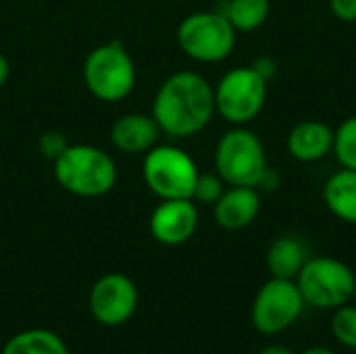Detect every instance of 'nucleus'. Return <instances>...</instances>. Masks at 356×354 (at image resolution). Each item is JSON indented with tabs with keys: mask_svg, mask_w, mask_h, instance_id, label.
Masks as SVG:
<instances>
[{
	"mask_svg": "<svg viewBox=\"0 0 356 354\" xmlns=\"http://www.w3.org/2000/svg\"><path fill=\"white\" fill-rule=\"evenodd\" d=\"M138 309V288L123 273H106L92 286L90 311L102 325L125 323Z\"/></svg>",
	"mask_w": 356,
	"mask_h": 354,
	"instance_id": "nucleus-10",
	"label": "nucleus"
},
{
	"mask_svg": "<svg viewBox=\"0 0 356 354\" xmlns=\"http://www.w3.org/2000/svg\"><path fill=\"white\" fill-rule=\"evenodd\" d=\"M150 234L165 246L188 242L198 227V207L192 198L161 200L150 215Z\"/></svg>",
	"mask_w": 356,
	"mask_h": 354,
	"instance_id": "nucleus-11",
	"label": "nucleus"
},
{
	"mask_svg": "<svg viewBox=\"0 0 356 354\" xmlns=\"http://www.w3.org/2000/svg\"><path fill=\"white\" fill-rule=\"evenodd\" d=\"M259 354H296L292 348L288 346H282V344H271V346H265Z\"/></svg>",
	"mask_w": 356,
	"mask_h": 354,
	"instance_id": "nucleus-26",
	"label": "nucleus"
},
{
	"mask_svg": "<svg viewBox=\"0 0 356 354\" xmlns=\"http://www.w3.org/2000/svg\"><path fill=\"white\" fill-rule=\"evenodd\" d=\"M215 173L227 186H261L269 171L267 152L261 138L246 125H234L215 146Z\"/></svg>",
	"mask_w": 356,
	"mask_h": 354,
	"instance_id": "nucleus-3",
	"label": "nucleus"
},
{
	"mask_svg": "<svg viewBox=\"0 0 356 354\" xmlns=\"http://www.w3.org/2000/svg\"><path fill=\"white\" fill-rule=\"evenodd\" d=\"M353 298H355V303H356V282H355V292H353Z\"/></svg>",
	"mask_w": 356,
	"mask_h": 354,
	"instance_id": "nucleus-28",
	"label": "nucleus"
},
{
	"mask_svg": "<svg viewBox=\"0 0 356 354\" xmlns=\"http://www.w3.org/2000/svg\"><path fill=\"white\" fill-rule=\"evenodd\" d=\"M2 354H69V348L48 330H25L4 344Z\"/></svg>",
	"mask_w": 356,
	"mask_h": 354,
	"instance_id": "nucleus-17",
	"label": "nucleus"
},
{
	"mask_svg": "<svg viewBox=\"0 0 356 354\" xmlns=\"http://www.w3.org/2000/svg\"><path fill=\"white\" fill-rule=\"evenodd\" d=\"M286 148L298 163H317L334 150V127L319 119L300 121L290 129Z\"/></svg>",
	"mask_w": 356,
	"mask_h": 354,
	"instance_id": "nucleus-14",
	"label": "nucleus"
},
{
	"mask_svg": "<svg viewBox=\"0 0 356 354\" xmlns=\"http://www.w3.org/2000/svg\"><path fill=\"white\" fill-rule=\"evenodd\" d=\"M305 298L294 280L271 277L254 296L250 319L257 332L275 336L292 328L305 309Z\"/></svg>",
	"mask_w": 356,
	"mask_h": 354,
	"instance_id": "nucleus-9",
	"label": "nucleus"
},
{
	"mask_svg": "<svg viewBox=\"0 0 356 354\" xmlns=\"http://www.w3.org/2000/svg\"><path fill=\"white\" fill-rule=\"evenodd\" d=\"M38 146H40V152H42V156L44 159H48V161H56L65 150H67V146H69V142H67V138H65V134L63 131H56V129H48V131H44L42 136H40V142H38Z\"/></svg>",
	"mask_w": 356,
	"mask_h": 354,
	"instance_id": "nucleus-22",
	"label": "nucleus"
},
{
	"mask_svg": "<svg viewBox=\"0 0 356 354\" xmlns=\"http://www.w3.org/2000/svg\"><path fill=\"white\" fill-rule=\"evenodd\" d=\"M334 17L342 23H356V0H330Z\"/></svg>",
	"mask_w": 356,
	"mask_h": 354,
	"instance_id": "nucleus-23",
	"label": "nucleus"
},
{
	"mask_svg": "<svg viewBox=\"0 0 356 354\" xmlns=\"http://www.w3.org/2000/svg\"><path fill=\"white\" fill-rule=\"evenodd\" d=\"M215 90L196 71H177L156 90L152 117L163 134L171 138H192L215 117Z\"/></svg>",
	"mask_w": 356,
	"mask_h": 354,
	"instance_id": "nucleus-1",
	"label": "nucleus"
},
{
	"mask_svg": "<svg viewBox=\"0 0 356 354\" xmlns=\"http://www.w3.org/2000/svg\"><path fill=\"white\" fill-rule=\"evenodd\" d=\"M307 261V246L296 236H282L273 240V244L267 250V269L271 277L296 280Z\"/></svg>",
	"mask_w": 356,
	"mask_h": 354,
	"instance_id": "nucleus-16",
	"label": "nucleus"
},
{
	"mask_svg": "<svg viewBox=\"0 0 356 354\" xmlns=\"http://www.w3.org/2000/svg\"><path fill=\"white\" fill-rule=\"evenodd\" d=\"M198 173L196 161L173 144L152 146L142 161L144 184L161 200L192 198Z\"/></svg>",
	"mask_w": 356,
	"mask_h": 354,
	"instance_id": "nucleus-6",
	"label": "nucleus"
},
{
	"mask_svg": "<svg viewBox=\"0 0 356 354\" xmlns=\"http://www.w3.org/2000/svg\"><path fill=\"white\" fill-rule=\"evenodd\" d=\"M58 186L81 198L108 194L117 184V163L108 152L92 144H69L54 161Z\"/></svg>",
	"mask_w": 356,
	"mask_h": 354,
	"instance_id": "nucleus-2",
	"label": "nucleus"
},
{
	"mask_svg": "<svg viewBox=\"0 0 356 354\" xmlns=\"http://www.w3.org/2000/svg\"><path fill=\"white\" fill-rule=\"evenodd\" d=\"M267 86L252 65L234 67L213 86L215 111L232 125H248L265 108Z\"/></svg>",
	"mask_w": 356,
	"mask_h": 354,
	"instance_id": "nucleus-7",
	"label": "nucleus"
},
{
	"mask_svg": "<svg viewBox=\"0 0 356 354\" xmlns=\"http://www.w3.org/2000/svg\"><path fill=\"white\" fill-rule=\"evenodd\" d=\"M323 202L327 211L344 223L356 225V171L340 169L332 173L323 186Z\"/></svg>",
	"mask_w": 356,
	"mask_h": 354,
	"instance_id": "nucleus-15",
	"label": "nucleus"
},
{
	"mask_svg": "<svg viewBox=\"0 0 356 354\" xmlns=\"http://www.w3.org/2000/svg\"><path fill=\"white\" fill-rule=\"evenodd\" d=\"M225 188H227V184L217 173H198V179H196L194 192H192V200L196 204L213 207L221 198Z\"/></svg>",
	"mask_w": 356,
	"mask_h": 354,
	"instance_id": "nucleus-21",
	"label": "nucleus"
},
{
	"mask_svg": "<svg viewBox=\"0 0 356 354\" xmlns=\"http://www.w3.org/2000/svg\"><path fill=\"white\" fill-rule=\"evenodd\" d=\"M83 81L90 94L102 102H119L136 88V63L119 42H106L88 52L83 61Z\"/></svg>",
	"mask_w": 356,
	"mask_h": 354,
	"instance_id": "nucleus-4",
	"label": "nucleus"
},
{
	"mask_svg": "<svg viewBox=\"0 0 356 354\" xmlns=\"http://www.w3.org/2000/svg\"><path fill=\"white\" fill-rule=\"evenodd\" d=\"M252 67L259 71V75L261 77H265L267 81H271L273 77H275V73H277V63L271 58V56H261V58H257L254 63H252Z\"/></svg>",
	"mask_w": 356,
	"mask_h": 354,
	"instance_id": "nucleus-24",
	"label": "nucleus"
},
{
	"mask_svg": "<svg viewBox=\"0 0 356 354\" xmlns=\"http://www.w3.org/2000/svg\"><path fill=\"white\" fill-rule=\"evenodd\" d=\"M8 75H10V65H8V61H6V56L0 52V88L6 83V79H8Z\"/></svg>",
	"mask_w": 356,
	"mask_h": 354,
	"instance_id": "nucleus-25",
	"label": "nucleus"
},
{
	"mask_svg": "<svg viewBox=\"0 0 356 354\" xmlns=\"http://www.w3.org/2000/svg\"><path fill=\"white\" fill-rule=\"evenodd\" d=\"M296 286L307 305L317 309H338L353 298L355 271L334 257H313L296 275Z\"/></svg>",
	"mask_w": 356,
	"mask_h": 354,
	"instance_id": "nucleus-8",
	"label": "nucleus"
},
{
	"mask_svg": "<svg viewBox=\"0 0 356 354\" xmlns=\"http://www.w3.org/2000/svg\"><path fill=\"white\" fill-rule=\"evenodd\" d=\"M332 154L344 169L356 171V115L344 119L334 129V150Z\"/></svg>",
	"mask_w": 356,
	"mask_h": 354,
	"instance_id": "nucleus-19",
	"label": "nucleus"
},
{
	"mask_svg": "<svg viewBox=\"0 0 356 354\" xmlns=\"http://www.w3.org/2000/svg\"><path fill=\"white\" fill-rule=\"evenodd\" d=\"M236 31L248 33L265 25L271 13V0H227L221 10Z\"/></svg>",
	"mask_w": 356,
	"mask_h": 354,
	"instance_id": "nucleus-18",
	"label": "nucleus"
},
{
	"mask_svg": "<svg viewBox=\"0 0 356 354\" xmlns=\"http://www.w3.org/2000/svg\"><path fill=\"white\" fill-rule=\"evenodd\" d=\"M261 213V190L248 186H227L213 204V217L219 227L238 232L248 227Z\"/></svg>",
	"mask_w": 356,
	"mask_h": 354,
	"instance_id": "nucleus-12",
	"label": "nucleus"
},
{
	"mask_svg": "<svg viewBox=\"0 0 356 354\" xmlns=\"http://www.w3.org/2000/svg\"><path fill=\"white\" fill-rule=\"evenodd\" d=\"M302 354H336V353H334V351H330V348H325V346H313V348L305 351Z\"/></svg>",
	"mask_w": 356,
	"mask_h": 354,
	"instance_id": "nucleus-27",
	"label": "nucleus"
},
{
	"mask_svg": "<svg viewBox=\"0 0 356 354\" xmlns=\"http://www.w3.org/2000/svg\"><path fill=\"white\" fill-rule=\"evenodd\" d=\"M175 38L188 58L213 65L229 58L238 31L221 10H198L179 21Z\"/></svg>",
	"mask_w": 356,
	"mask_h": 354,
	"instance_id": "nucleus-5",
	"label": "nucleus"
},
{
	"mask_svg": "<svg viewBox=\"0 0 356 354\" xmlns=\"http://www.w3.org/2000/svg\"><path fill=\"white\" fill-rule=\"evenodd\" d=\"M332 334L346 348L356 351V305L355 307H338L332 317Z\"/></svg>",
	"mask_w": 356,
	"mask_h": 354,
	"instance_id": "nucleus-20",
	"label": "nucleus"
},
{
	"mask_svg": "<svg viewBox=\"0 0 356 354\" xmlns=\"http://www.w3.org/2000/svg\"><path fill=\"white\" fill-rule=\"evenodd\" d=\"M161 134L152 113H125L111 125V142L125 154H146L159 144Z\"/></svg>",
	"mask_w": 356,
	"mask_h": 354,
	"instance_id": "nucleus-13",
	"label": "nucleus"
}]
</instances>
